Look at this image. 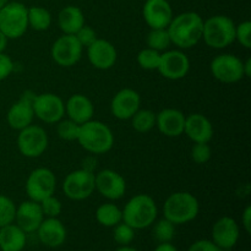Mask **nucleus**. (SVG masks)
<instances>
[{"label":"nucleus","mask_w":251,"mask_h":251,"mask_svg":"<svg viewBox=\"0 0 251 251\" xmlns=\"http://www.w3.org/2000/svg\"><path fill=\"white\" fill-rule=\"evenodd\" d=\"M203 20L198 12L186 11L173 16L167 27L173 46L178 49H190L202 39Z\"/></svg>","instance_id":"nucleus-1"},{"label":"nucleus","mask_w":251,"mask_h":251,"mask_svg":"<svg viewBox=\"0 0 251 251\" xmlns=\"http://www.w3.org/2000/svg\"><path fill=\"white\" fill-rule=\"evenodd\" d=\"M76 141L85 151L92 154H104L114 146L112 129L100 120H92L80 125Z\"/></svg>","instance_id":"nucleus-2"},{"label":"nucleus","mask_w":251,"mask_h":251,"mask_svg":"<svg viewBox=\"0 0 251 251\" xmlns=\"http://www.w3.org/2000/svg\"><path fill=\"white\" fill-rule=\"evenodd\" d=\"M123 222L136 229L151 227L157 218L156 201L147 194H137L132 196L122 210Z\"/></svg>","instance_id":"nucleus-3"},{"label":"nucleus","mask_w":251,"mask_h":251,"mask_svg":"<svg viewBox=\"0 0 251 251\" xmlns=\"http://www.w3.org/2000/svg\"><path fill=\"white\" fill-rule=\"evenodd\" d=\"M200 211V203L193 194L176 191L171 194L163 203V216L174 226L185 225L195 220Z\"/></svg>","instance_id":"nucleus-4"},{"label":"nucleus","mask_w":251,"mask_h":251,"mask_svg":"<svg viewBox=\"0 0 251 251\" xmlns=\"http://www.w3.org/2000/svg\"><path fill=\"white\" fill-rule=\"evenodd\" d=\"M202 39L210 48L225 49L235 42V24L226 15H215L203 21Z\"/></svg>","instance_id":"nucleus-5"},{"label":"nucleus","mask_w":251,"mask_h":251,"mask_svg":"<svg viewBox=\"0 0 251 251\" xmlns=\"http://www.w3.org/2000/svg\"><path fill=\"white\" fill-rule=\"evenodd\" d=\"M27 9L22 2L7 1L0 9V31L7 39H17L28 28Z\"/></svg>","instance_id":"nucleus-6"},{"label":"nucleus","mask_w":251,"mask_h":251,"mask_svg":"<svg viewBox=\"0 0 251 251\" xmlns=\"http://www.w3.org/2000/svg\"><path fill=\"white\" fill-rule=\"evenodd\" d=\"M17 149L27 158H37L48 149L49 139L46 130L38 125H28L17 135Z\"/></svg>","instance_id":"nucleus-7"},{"label":"nucleus","mask_w":251,"mask_h":251,"mask_svg":"<svg viewBox=\"0 0 251 251\" xmlns=\"http://www.w3.org/2000/svg\"><path fill=\"white\" fill-rule=\"evenodd\" d=\"M56 189L55 174L48 168H36L27 176L25 190L29 200L41 202L48 196L54 195Z\"/></svg>","instance_id":"nucleus-8"},{"label":"nucleus","mask_w":251,"mask_h":251,"mask_svg":"<svg viewBox=\"0 0 251 251\" xmlns=\"http://www.w3.org/2000/svg\"><path fill=\"white\" fill-rule=\"evenodd\" d=\"M95 190V173L83 168L70 172L63 181L64 194L73 201L86 200Z\"/></svg>","instance_id":"nucleus-9"},{"label":"nucleus","mask_w":251,"mask_h":251,"mask_svg":"<svg viewBox=\"0 0 251 251\" xmlns=\"http://www.w3.org/2000/svg\"><path fill=\"white\" fill-rule=\"evenodd\" d=\"M83 47L74 34H64L55 39L50 48L54 63L61 68H70L77 64L82 56Z\"/></svg>","instance_id":"nucleus-10"},{"label":"nucleus","mask_w":251,"mask_h":251,"mask_svg":"<svg viewBox=\"0 0 251 251\" xmlns=\"http://www.w3.org/2000/svg\"><path fill=\"white\" fill-rule=\"evenodd\" d=\"M211 74L223 83H235L244 78L243 60L234 54H220L211 61Z\"/></svg>","instance_id":"nucleus-11"},{"label":"nucleus","mask_w":251,"mask_h":251,"mask_svg":"<svg viewBox=\"0 0 251 251\" xmlns=\"http://www.w3.org/2000/svg\"><path fill=\"white\" fill-rule=\"evenodd\" d=\"M34 117L46 124H56L65 115V103L55 93H41L33 98Z\"/></svg>","instance_id":"nucleus-12"},{"label":"nucleus","mask_w":251,"mask_h":251,"mask_svg":"<svg viewBox=\"0 0 251 251\" xmlns=\"http://www.w3.org/2000/svg\"><path fill=\"white\" fill-rule=\"evenodd\" d=\"M190 70V60L181 49H173L161 53V60L157 71L167 80H181Z\"/></svg>","instance_id":"nucleus-13"},{"label":"nucleus","mask_w":251,"mask_h":251,"mask_svg":"<svg viewBox=\"0 0 251 251\" xmlns=\"http://www.w3.org/2000/svg\"><path fill=\"white\" fill-rule=\"evenodd\" d=\"M96 190L110 201L122 199L126 191V181L118 172L113 169H103L95 174Z\"/></svg>","instance_id":"nucleus-14"},{"label":"nucleus","mask_w":251,"mask_h":251,"mask_svg":"<svg viewBox=\"0 0 251 251\" xmlns=\"http://www.w3.org/2000/svg\"><path fill=\"white\" fill-rule=\"evenodd\" d=\"M141 97L132 88H123L118 91L110 102V112L113 117L119 120H130L140 109Z\"/></svg>","instance_id":"nucleus-15"},{"label":"nucleus","mask_w":251,"mask_h":251,"mask_svg":"<svg viewBox=\"0 0 251 251\" xmlns=\"http://www.w3.org/2000/svg\"><path fill=\"white\" fill-rule=\"evenodd\" d=\"M142 16L151 29L167 28L173 19V9L168 0H146Z\"/></svg>","instance_id":"nucleus-16"},{"label":"nucleus","mask_w":251,"mask_h":251,"mask_svg":"<svg viewBox=\"0 0 251 251\" xmlns=\"http://www.w3.org/2000/svg\"><path fill=\"white\" fill-rule=\"evenodd\" d=\"M87 58L95 69L109 70L117 63L118 53L115 47L109 41L97 38L87 47Z\"/></svg>","instance_id":"nucleus-17"},{"label":"nucleus","mask_w":251,"mask_h":251,"mask_svg":"<svg viewBox=\"0 0 251 251\" xmlns=\"http://www.w3.org/2000/svg\"><path fill=\"white\" fill-rule=\"evenodd\" d=\"M240 229L232 217H221L212 227V242L222 250L232 249L239 240Z\"/></svg>","instance_id":"nucleus-18"},{"label":"nucleus","mask_w":251,"mask_h":251,"mask_svg":"<svg viewBox=\"0 0 251 251\" xmlns=\"http://www.w3.org/2000/svg\"><path fill=\"white\" fill-rule=\"evenodd\" d=\"M33 98L34 96H29L28 93H25L17 102L10 107L9 112L6 114L7 124L14 130L25 129L26 126L32 124L34 119L33 112Z\"/></svg>","instance_id":"nucleus-19"},{"label":"nucleus","mask_w":251,"mask_h":251,"mask_svg":"<svg viewBox=\"0 0 251 251\" xmlns=\"http://www.w3.org/2000/svg\"><path fill=\"white\" fill-rule=\"evenodd\" d=\"M43 220L44 215L39 202L32 200L24 201L20 203L19 207H16L15 222L26 234L37 232Z\"/></svg>","instance_id":"nucleus-20"},{"label":"nucleus","mask_w":251,"mask_h":251,"mask_svg":"<svg viewBox=\"0 0 251 251\" xmlns=\"http://www.w3.org/2000/svg\"><path fill=\"white\" fill-rule=\"evenodd\" d=\"M185 117L183 112L174 108H166L156 114V126L167 137H179L184 134Z\"/></svg>","instance_id":"nucleus-21"},{"label":"nucleus","mask_w":251,"mask_h":251,"mask_svg":"<svg viewBox=\"0 0 251 251\" xmlns=\"http://www.w3.org/2000/svg\"><path fill=\"white\" fill-rule=\"evenodd\" d=\"M184 134L194 142H208L213 137V126L206 115L200 113H193V114L185 117V126H184Z\"/></svg>","instance_id":"nucleus-22"},{"label":"nucleus","mask_w":251,"mask_h":251,"mask_svg":"<svg viewBox=\"0 0 251 251\" xmlns=\"http://www.w3.org/2000/svg\"><path fill=\"white\" fill-rule=\"evenodd\" d=\"M65 114L76 124L82 125L92 119L95 114V105L87 96L76 93L70 96L66 100Z\"/></svg>","instance_id":"nucleus-23"},{"label":"nucleus","mask_w":251,"mask_h":251,"mask_svg":"<svg viewBox=\"0 0 251 251\" xmlns=\"http://www.w3.org/2000/svg\"><path fill=\"white\" fill-rule=\"evenodd\" d=\"M39 240L48 248H59L66 240V228L61 221L55 218H44L37 229Z\"/></svg>","instance_id":"nucleus-24"},{"label":"nucleus","mask_w":251,"mask_h":251,"mask_svg":"<svg viewBox=\"0 0 251 251\" xmlns=\"http://www.w3.org/2000/svg\"><path fill=\"white\" fill-rule=\"evenodd\" d=\"M58 25L64 34L77 33L78 29L85 26V15L82 10L74 5L63 7L58 15Z\"/></svg>","instance_id":"nucleus-25"},{"label":"nucleus","mask_w":251,"mask_h":251,"mask_svg":"<svg viewBox=\"0 0 251 251\" xmlns=\"http://www.w3.org/2000/svg\"><path fill=\"white\" fill-rule=\"evenodd\" d=\"M26 233L17 225H7L0 228V249L1 251H22L26 247Z\"/></svg>","instance_id":"nucleus-26"},{"label":"nucleus","mask_w":251,"mask_h":251,"mask_svg":"<svg viewBox=\"0 0 251 251\" xmlns=\"http://www.w3.org/2000/svg\"><path fill=\"white\" fill-rule=\"evenodd\" d=\"M96 220L103 227H115L123 221L122 210L112 202L102 203L96 210Z\"/></svg>","instance_id":"nucleus-27"},{"label":"nucleus","mask_w":251,"mask_h":251,"mask_svg":"<svg viewBox=\"0 0 251 251\" xmlns=\"http://www.w3.org/2000/svg\"><path fill=\"white\" fill-rule=\"evenodd\" d=\"M28 27L38 32L47 31L51 25V15L42 6H31L27 9Z\"/></svg>","instance_id":"nucleus-28"},{"label":"nucleus","mask_w":251,"mask_h":251,"mask_svg":"<svg viewBox=\"0 0 251 251\" xmlns=\"http://www.w3.org/2000/svg\"><path fill=\"white\" fill-rule=\"evenodd\" d=\"M130 120L135 131L145 134L156 126V113L150 109H139Z\"/></svg>","instance_id":"nucleus-29"},{"label":"nucleus","mask_w":251,"mask_h":251,"mask_svg":"<svg viewBox=\"0 0 251 251\" xmlns=\"http://www.w3.org/2000/svg\"><path fill=\"white\" fill-rule=\"evenodd\" d=\"M147 47L154 50L163 53L168 50L169 47L172 46L171 37H169L167 28H153L150 29L149 34L146 37Z\"/></svg>","instance_id":"nucleus-30"},{"label":"nucleus","mask_w":251,"mask_h":251,"mask_svg":"<svg viewBox=\"0 0 251 251\" xmlns=\"http://www.w3.org/2000/svg\"><path fill=\"white\" fill-rule=\"evenodd\" d=\"M154 239L159 243H171L176 234V226L167 218H162L154 223L152 229Z\"/></svg>","instance_id":"nucleus-31"},{"label":"nucleus","mask_w":251,"mask_h":251,"mask_svg":"<svg viewBox=\"0 0 251 251\" xmlns=\"http://www.w3.org/2000/svg\"><path fill=\"white\" fill-rule=\"evenodd\" d=\"M137 64L144 70H157L161 60V53L151 48H144L139 51L136 56Z\"/></svg>","instance_id":"nucleus-32"},{"label":"nucleus","mask_w":251,"mask_h":251,"mask_svg":"<svg viewBox=\"0 0 251 251\" xmlns=\"http://www.w3.org/2000/svg\"><path fill=\"white\" fill-rule=\"evenodd\" d=\"M80 131V125L71 119H61L56 123V134L64 141H76Z\"/></svg>","instance_id":"nucleus-33"},{"label":"nucleus","mask_w":251,"mask_h":251,"mask_svg":"<svg viewBox=\"0 0 251 251\" xmlns=\"http://www.w3.org/2000/svg\"><path fill=\"white\" fill-rule=\"evenodd\" d=\"M16 205L10 198L0 195V228L15 222Z\"/></svg>","instance_id":"nucleus-34"},{"label":"nucleus","mask_w":251,"mask_h":251,"mask_svg":"<svg viewBox=\"0 0 251 251\" xmlns=\"http://www.w3.org/2000/svg\"><path fill=\"white\" fill-rule=\"evenodd\" d=\"M113 238H114L115 242L119 245H122V247L129 245L135 238V229L122 221V222L118 223L114 227Z\"/></svg>","instance_id":"nucleus-35"},{"label":"nucleus","mask_w":251,"mask_h":251,"mask_svg":"<svg viewBox=\"0 0 251 251\" xmlns=\"http://www.w3.org/2000/svg\"><path fill=\"white\" fill-rule=\"evenodd\" d=\"M42 208V212H43L44 217L47 218H55L59 217V215L63 211V203L59 200L58 198H55L54 195L48 196L44 200H42L39 202Z\"/></svg>","instance_id":"nucleus-36"},{"label":"nucleus","mask_w":251,"mask_h":251,"mask_svg":"<svg viewBox=\"0 0 251 251\" xmlns=\"http://www.w3.org/2000/svg\"><path fill=\"white\" fill-rule=\"evenodd\" d=\"M211 157H212V150H211L210 145L206 144V142L194 144L193 149H191V159L196 164L207 163Z\"/></svg>","instance_id":"nucleus-37"},{"label":"nucleus","mask_w":251,"mask_h":251,"mask_svg":"<svg viewBox=\"0 0 251 251\" xmlns=\"http://www.w3.org/2000/svg\"><path fill=\"white\" fill-rule=\"evenodd\" d=\"M235 41L244 47L245 49L251 48V22L243 21L235 25Z\"/></svg>","instance_id":"nucleus-38"},{"label":"nucleus","mask_w":251,"mask_h":251,"mask_svg":"<svg viewBox=\"0 0 251 251\" xmlns=\"http://www.w3.org/2000/svg\"><path fill=\"white\" fill-rule=\"evenodd\" d=\"M75 37L77 38V41L80 42V44L83 48H87L88 46H91L97 39V33H96V31L92 27L86 26L85 25V26H82L78 29Z\"/></svg>","instance_id":"nucleus-39"},{"label":"nucleus","mask_w":251,"mask_h":251,"mask_svg":"<svg viewBox=\"0 0 251 251\" xmlns=\"http://www.w3.org/2000/svg\"><path fill=\"white\" fill-rule=\"evenodd\" d=\"M14 71V61L7 54L0 53V81H4Z\"/></svg>","instance_id":"nucleus-40"},{"label":"nucleus","mask_w":251,"mask_h":251,"mask_svg":"<svg viewBox=\"0 0 251 251\" xmlns=\"http://www.w3.org/2000/svg\"><path fill=\"white\" fill-rule=\"evenodd\" d=\"M188 251H225L222 250L221 248H218L212 240H207V239H202V240H198V242L193 243L189 248Z\"/></svg>","instance_id":"nucleus-41"},{"label":"nucleus","mask_w":251,"mask_h":251,"mask_svg":"<svg viewBox=\"0 0 251 251\" xmlns=\"http://www.w3.org/2000/svg\"><path fill=\"white\" fill-rule=\"evenodd\" d=\"M242 225L244 227L245 232L250 234L251 232V206H247L243 211L242 215Z\"/></svg>","instance_id":"nucleus-42"},{"label":"nucleus","mask_w":251,"mask_h":251,"mask_svg":"<svg viewBox=\"0 0 251 251\" xmlns=\"http://www.w3.org/2000/svg\"><path fill=\"white\" fill-rule=\"evenodd\" d=\"M154 251H178L176 248L171 243H159L158 247L154 249Z\"/></svg>","instance_id":"nucleus-43"},{"label":"nucleus","mask_w":251,"mask_h":251,"mask_svg":"<svg viewBox=\"0 0 251 251\" xmlns=\"http://www.w3.org/2000/svg\"><path fill=\"white\" fill-rule=\"evenodd\" d=\"M243 70H244L245 77H250L251 75V59L248 58L247 60L243 61Z\"/></svg>","instance_id":"nucleus-44"},{"label":"nucleus","mask_w":251,"mask_h":251,"mask_svg":"<svg viewBox=\"0 0 251 251\" xmlns=\"http://www.w3.org/2000/svg\"><path fill=\"white\" fill-rule=\"evenodd\" d=\"M7 42H9L7 37L5 36L1 31H0V53H4V50L6 49V47H7Z\"/></svg>","instance_id":"nucleus-45"},{"label":"nucleus","mask_w":251,"mask_h":251,"mask_svg":"<svg viewBox=\"0 0 251 251\" xmlns=\"http://www.w3.org/2000/svg\"><path fill=\"white\" fill-rule=\"evenodd\" d=\"M117 251H137V250L134 249V248H130L129 245H124V247L119 248Z\"/></svg>","instance_id":"nucleus-46"},{"label":"nucleus","mask_w":251,"mask_h":251,"mask_svg":"<svg viewBox=\"0 0 251 251\" xmlns=\"http://www.w3.org/2000/svg\"><path fill=\"white\" fill-rule=\"evenodd\" d=\"M7 1H9V0H0V9H1V7L4 6Z\"/></svg>","instance_id":"nucleus-47"}]
</instances>
